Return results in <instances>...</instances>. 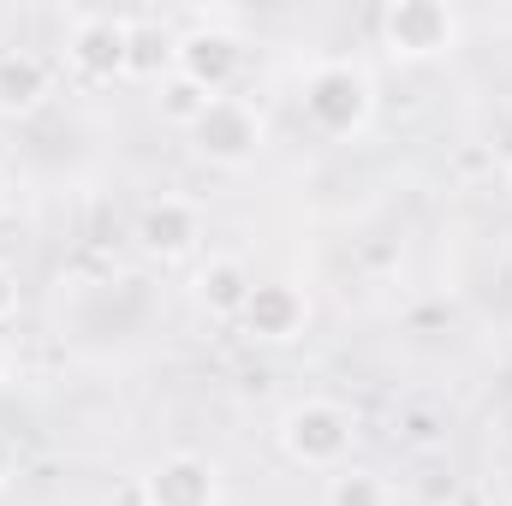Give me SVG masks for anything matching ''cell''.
I'll list each match as a JSON object with an SVG mask.
<instances>
[{
    "label": "cell",
    "instance_id": "obj_1",
    "mask_svg": "<svg viewBox=\"0 0 512 506\" xmlns=\"http://www.w3.org/2000/svg\"><path fill=\"white\" fill-rule=\"evenodd\" d=\"M274 441L292 465L304 471H340L352 459V441H358V411L340 405V399H292L274 423Z\"/></svg>",
    "mask_w": 512,
    "mask_h": 506
},
{
    "label": "cell",
    "instance_id": "obj_2",
    "mask_svg": "<svg viewBox=\"0 0 512 506\" xmlns=\"http://www.w3.org/2000/svg\"><path fill=\"white\" fill-rule=\"evenodd\" d=\"M298 102H304V120L322 137H358L376 114V84L352 60H322V66H310Z\"/></svg>",
    "mask_w": 512,
    "mask_h": 506
},
{
    "label": "cell",
    "instance_id": "obj_3",
    "mask_svg": "<svg viewBox=\"0 0 512 506\" xmlns=\"http://www.w3.org/2000/svg\"><path fill=\"white\" fill-rule=\"evenodd\" d=\"M459 36H465V24H459V12L441 6V0H387L382 12H376V42H382V54L387 60H405V66L453 54Z\"/></svg>",
    "mask_w": 512,
    "mask_h": 506
},
{
    "label": "cell",
    "instance_id": "obj_4",
    "mask_svg": "<svg viewBox=\"0 0 512 506\" xmlns=\"http://www.w3.org/2000/svg\"><path fill=\"white\" fill-rule=\"evenodd\" d=\"M173 72L185 84H197L203 96H233L239 72H245V42L227 18H197L185 36H179V54H173Z\"/></svg>",
    "mask_w": 512,
    "mask_h": 506
},
{
    "label": "cell",
    "instance_id": "obj_5",
    "mask_svg": "<svg viewBox=\"0 0 512 506\" xmlns=\"http://www.w3.org/2000/svg\"><path fill=\"white\" fill-rule=\"evenodd\" d=\"M185 137L209 167H251L262 155V114L245 96H209L203 114L185 126Z\"/></svg>",
    "mask_w": 512,
    "mask_h": 506
},
{
    "label": "cell",
    "instance_id": "obj_6",
    "mask_svg": "<svg viewBox=\"0 0 512 506\" xmlns=\"http://www.w3.org/2000/svg\"><path fill=\"white\" fill-rule=\"evenodd\" d=\"M66 60L84 84H114L131 72V18L120 12H78L66 30Z\"/></svg>",
    "mask_w": 512,
    "mask_h": 506
},
{
    "label": "cell",
    "instance_id": "obj_7",
    "mask_svg": "<svg viewBox=\"0 0 512 506\" xmlns=\"http://www.w3.org/2000/svg\"><path fill=\"white\" fill-rule=\"evenodd\" d=\"M239 328H245L251 340H262V346H286V340H298V334L310 328V298H304L292 280H256Z\"/></svg>",
    "mask_w": 512,
    "mask_h": 506
},
{
    "label": "cell",
    "instance_id": "obj_8",
    "mask_svg": "<svg viewBox=\"0 0 512 506\" xmlns=\"http://www.w3.org/2000/svg\"><path fill=\"white\" fill-rule=\"evenodd\" d=\"M143 501L149 506H215L221 501V477L203 453H167L149 465L143 477Z\"/></svg>",
    "mask_w": 512,
    "mask_h": 506
},
{
    "label": "cell",
    "instance_id": "obj_9",
    "mask_svg": "<svg viewBox=\"0 0 512 506\" xmlns=\"http://www.w3.org/2000/svg\"><path fill=\"white\" fill-rule=\"evenodd\" d=\"M203 239V209L185 203V197H155L143 215H137V245L161 262H179V256L197 251Z\"/></svg>",
    "mask_w": 512,
    "mask_h": 506
},
{
    "label": "cell",
    "instance_id": "obj_10",
    "mask_svg": "<svg viewBox=\"0 0 512 506\" xmlns=\"http://www.w3.org/2000/svg\"><path fill=\"white\" fill-rule=\"evenodd\" d=\"M251 292H256V274H251L245 256H209V262L197 268V280H191L197 310L215 316V322H239L245 304H251Z\"/></svg>",
    "mask_w": 512,
    "mask_h": 506
},
{
    "label": "cell",
    "instance_id": "obj_11",
    "mask_svg": "<svg viewBox=\"0 0 512 506\" xmlns=\"http://www.w3.org/2000/svg\"><path fill=\"white\" fill-rule=\"evenodd\" d=\"M54 96V66L36 48H0V114L24 120Z\"/></svg>",
    "mask_w": 512,
    "mask_h": 506
},
{
    "label": "cell",
    "instance_id": "obj_12",
    "mask_svg": "<svg viewBox=\"0 0 512 506\" xmlns=\"http://www.w3.org/2000/svg\"><path fill=\"white\" fill-rule=\"evenodd\" d=\"M173 54H179V36H173L161 18L137 12V18H131V72H126V78H155V72H173Z\"/></svg>",
    "mask_w": 512,
    "mask_h": 506
},
{
    "label": "cell",
    "instance_id": "obj_13",
    "mask_svg": "<svg viewBox=\"0 0 512 506\" xmlns=\"http://www.w3.org/2000/svg\"><path fill=\"white\" fill-rule=\"evenodd\" d=\"M322 506H393V489H387V477H376V471L340 465V471L328 477V495H322Z\"/></svg>",
    "mask_w": 512,
    "mask_h": 506
},
{
    "label": "cell",
    "instance_id": "obj_14",
    "mask_svg": "<svg viewBox=\"0 0 512 506\" xmlns=\"http://www.w3.org/2000/svg\"><path fill=\"white\" fill-rule=\"evenodd\" d=\"M399 441L411 447V453H435L441 441H447V411L441 405H429V399H411V405H399Z\"/></svg>",
    "mask_w": 512,
    "mask_h": 506
},
{
    "label": "cell",
    "instance_id": "obj_15",
    "mask_svg": "<svg viewBox=\"0 0 512 506\" xmlns=\"http://www.w3.org/2000/svg\"><path fill=\"white\" fill-rule=\"evenodd\" d=\"M203 102H209V96H203L197 84H185L179 72L161 84V120H173V126H191V120L203 114Z\"/></svg>",
    "mask_w": 512,
    "mask_h": 506
},
{
    "label": "cell",
    "instance_id": "obj_16",
    "mask_svg": "<svg viewBox=\"0 0 512 506\" xmlns=\"http://www.w3.org/2000/svg\"><path fill=\"white\" fill-rule=\"evenodd\" d=\"M12 316H18V274L0 262V328H6Z\"/></svg>",
    "mask_w": 512,
    "mask_h": 506
},
{
    "label": "cell",
    "instance_id": "obj_17",
    "mask_svg": "<svg viewBox=\"0 0 512 506\" xmlns=\"http://www.w3.org/2000/svg\"><path fill=\"white\" fill-rule=\"evenodd\" d=\"M12 477H18V447H12V441L0 435V495L12 489Z\"/></svg>",
    "mask_w": 512,
    "mask_h": 506
},
{
    "label": "cell",
    "instance_id": "obj_18",
    "mask_svg": "<svg viewBox=\"0 0 512 506\" xmlns=\"http://www.w3.org/2000/svg\"><path fill=\"white\" fill-rule=\"evenodd\" d=\"M18 370V352H12V340H6V328H0V381H12Z\"/></svg>",
    "mask_w": 512,
    "mask_h": 506
},
{
    "label": "cell",
    "instance_id": "obj_19",
    "mask_svg": "<svg viewBox=\"0 0 512 506\" xmlns=\"http://www.w3.org/2000/svg\"><path fill=\"white\" fill-rule=\"evenodd\" d=\"M6 197H12V185H6V167H0V209H6Z\"/></svg>",
    "mask_w": 512,
    "mask_h": 506
},
{
    "label": "cell",
    "instance_id": "obj_20",
    "mask_svg": "<svg viewBox=\"0 0 512 506\" xmlns=\"http://www.w3.org/2000/svg\"><path fill=\"white\" fill-rule=\"evenodd\" d=\"M507 185H512V179H507Z\"/></svg>",
    "mask_w": 512,
    "mask_h": 506
}]
</instances>
